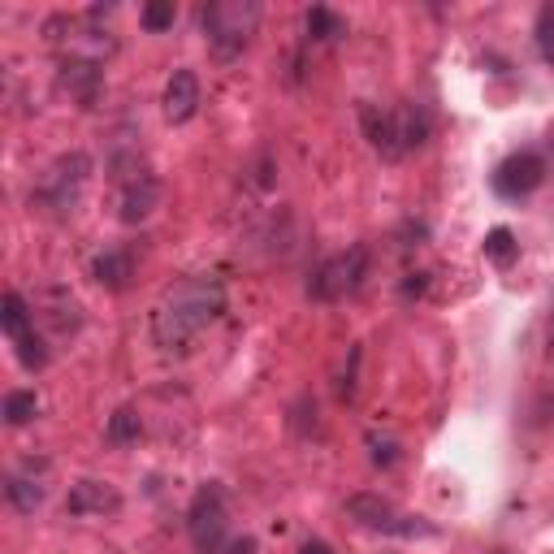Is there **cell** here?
Wrapping results in <instances>:
<instances>
[{"instance_id":"ffe728a7","label":"cell","mask_w":554,"mask_h":554,"mask_svg":"<svg viewBox=\"0 0 554 554\" xmlns=\"http://www.w3.org/2000/svg\"><path fill=\"white\" fill-rule=\"evenodd\" d=\"M516 256H520V243H516V234H511L507 226H498V230L485 234V260H494L498 269H507Z\"/></svg>"},{"instance_id":"8fae6325","label":"cell","mask_w":554,"mask_h":554,"mask_svg":"<svg viewBox=\"0 0 554 554\" xmlns=\"http://www.w3.org/2000/svg\"><path fill=\"white\" fill-rule=\"evenodd\" d=\"M61 87L70 91V96L78 104H96L100 100V87H104V70H100V61L96 57H70V61H61Z\"/></svg>"},{"instance_id":"30bf717a","label":"cell","mask_w":554,"mask_h":554,"mask_svg":"<svg viewBox=\"0 0 554 554\" xmlns=\"http://www.w3.org/2000/svg\"><path fill=\"white\" fill-rule=\"evenodd\" d=\"M65 511L70 516H117L122 511V494L113 490L109 481H74L70 494H65Z\"/></svg>"},{"instance_id":"3957f363","label":"cell","mask_w":554,"mask_h":554,"mask_svg":"<svg viewBox=\"0 0 554 554\" xmlns=\"http://www.w3.org/2000/svg\"><path fill=\"white\" fill-rule=\"evenodd\" d=\"M113 178H117V217L126 226H139L161 208V182H156L148 165H139V156H117Z\"/></svg>"},{"instance_id":"d6986e66","label":"cell","mask_w":554,"mask_h":554,"mask_svg":"<svg viewBox=\"0 0 554 554\" xmlns=\"http://www.w3.org/2000/svg\"><path fill=\"white\" fill-rule=\"evenodd\" d=\"M35 416H39L35 390H9V394H5V425L22 429V425H31Z\"/></svg>"},{"instance_id":"8992f818","label":"cell","mask_w":554,"mask_h":554,"mask_svg":"<svg viewBox=\"0 0 554 554\" xmlns=\"http://www.w3.org/2000/svg\"><path fill=\"white\" fill-rule=\"evenodd\" d=\"M368 277V247H347V252L329 256L325 265H316V273L308 277V299L316 303H338L355 295Z\"/></svg>"},{"instance_id":"9c48e42d","label":"cell","mask_w":554,"mask_h":554,"mask_svg":"<svg viewBox=\"0 0 554 554\" xmlns=\"http://www.w3.org/2000/svg\"><path fill=\"white\" fill-rule=\"evenodd\" d=\"M360 122H364V135L373 143V152L381 161H403L407 148H403V130H399V113H381L377 104H360Z\"/></svg>"},{"instance_id":"2e32d148","label":"cell","mask_w":554,"mask_h":554,"mask_svg":"<svg viewBox=\"0 0 554 554\" xmlns=\"http://www.w3.org/2000/svg\"><path fill=\"white\" fill-rule=\"evenodd\" d=\"M5 498H9L13 511L31 516V511L44 503V485H39V477H22V472H13V477L5 481Z\"/></svg>"},{"instance_id":"4fadbf2b","label":"cell","mask_w":554,"mask_h":554,"mask_svg":"<svg viewBox=\"0 0 554 554\" xmlns=\"http://www.w3.org/2000/svg\"><path fill=\"white\" fill-rule=\"evenodd\" d=\"M91 277L104 286V290H126L130 277H135V252L130 247H109L91 260Z\"/></svg>"},{"instance_id":"7c38bea8","label":"cell","mask_w":554,"mask_h":554,"mask_svg":"<svg viewBox=\"0 0 554 554\" xmlns=\"http://www.w3.org/2000/svg\"><path fill=\"white\" fill-rule=\"evenodd\" d=\"M165 117L169 122H191L195 109H200V78L195 70H174L165 83Z\"/></svg>"},{"instance_id":"ba28073f","label":"cell","mask_w":554,"mask_h":554,"mask_svg":"<svg viewBox=\"0 0 554 554\" xmlns=\"http://www.w3.org/2000/svg\"><path fill=\"white\" fill-rule=\"evenodd\" d=\"M542 182H546V161L537 152H511L507 161L494 169V191L503 195V200H524V195H533Z\"/></svg>"},{"instance_id":"7a4b0ae2","label":"cell","mask_w":554,"mask_h":554,"mask_svg":"<svg viewBox=\"0 0 554 554\" xmlns=\"http://www.w3.org/2000/svg\"><path fill=\"white\" fill-rule=\"evenodd\" d=\"M200 26L208 35V48H213L221 61H230L252 44V35L260 26V5L256 0H213V5H204Z\"/></svg>"},{"instance_id":"4316f807","label":"cell","mask_w":554,"mask_h":554,"mask_svg":"<svg viewBox=\"0 0 554 554\" xmlns=\"http://www.w3.org/2000/svg\"><path fill=\"white\" fill-rule=\"evenodd\" d=\"M299 554H334V550H329V542H321V537H312V542L299 546Z\"/></svg>"},{"instance_id":"5bb4252c","label":"cell","mask_w":554,"mask_h":554,"mask_svg":"<svg viewBox=\"0 0 554 554\" xmlns=\"http://www.w3.org/2000/svg\"><path fill=\"white\" fill-rule=\"evenodd\" d=\"M44 299L52 303V308H44L39 303V321H48L57 334H74L78 325H83V316H78V303L70 299V290H61V286H52V290H44Z\"/></svg>"},{"instance_id":"cb8c5ba5","label":"cell","mask_w":554,"mask_h":554,"mask_svg":"<svg viewBox=\"0 0 554 554\" xmlns=\"http://www.w3.org/2000/svg\"><path fill=\"white\" fill-rule=\"evenodd\" d=\"M368 446H373V464H394V459H399V455H394V451H399V446H394V442H377V438H368Z\"/></svg>"},{"instance_id":"ac0fdd59","label":"cell","mask_w":554,"mask_h":554,"mask_svg":"<svg viewBox=\"0 0 554 554\" xmlns=\"http://www.w3.org/2000/svg\"><path fill=\"white\" fill-rule=\"evenodd\" d=\"M139 433H143V425H139L135 407H117V412L109 416V429H104V438H109L113 446H130V442H139Z\"/></svg>"},{"instance_id":"6da1fadb","label":"cell","mask_w":554,"mask_h":554,"mask_svg":"<svg viewBox=\"0 0 554 554\" xmlns=\"http://www.w3.org/2000/svg\"><path fill=\"white\" fill-rule=\"evenodd\" d=\"M226 312V286L213 273L187 277L165 295V303L152 312V338L161 351H182L187 342L208 329L217 316Z\"/></svg>"},{"instance_id":"9a60e30c","label":"cell","mask_w":554,"mask_h":554,"mask_svg":"<svg viewBox=\"0 0 554 554\" xmlns=\"http://www.w3.org/2000/svg\"><path fill=\"white\" fill-rule=\"evenodd\" d=\"M303 26H308V39L312 44H338L342 35H347V18L334 13L329 5H312L303 13Z\"/></svg>"},{"instance_id":"277c9868","label":"cell","mask_w":554,"mask_h":554,"mask_svg":"<svg viewBox=\"0 0 554 554\" xmlns=\"http://www.w3.org/2000/svg\"><path fill=\"white\" fill-rule=\"evenodd\" d=\"M347 516L368 533L407 537V542H412V537H433V533H438L429 520H420V516H412V511L394 507L390 498H381V494H351L347 498Z\"/></svg>"},{"instance_id":"603a6c76","label":"cell","mask_w":554,"mask_h":554,"mask_svg":"<svg viewBox=\"0 0 554 554\" xmlns=\"http://www.w3.org/2000/svg\"><path fill=\"white\" fill-rule=\"evenodd\" d=\"M537 48H542V57L554 65V9H542V22H537Z\"/></svg>"},{"instance_id":"484cf974","label":"cell","mask_w":554,"mask_h":554,"mask_svg":"<svg viewBox=\"0 0 554 554\" xmlns=\"http://www.w3.org/2000/svg\"><path fill=\"white\" fill-rule=\"evenodd\" d=\"M221 554H256V542H252V537H230Z\"/></svg>"},{"instance_id":"e0dca14e","label":"cell","mask_w":554,"mask_h":554,"mask_svg":"<svg viewBox=\"0 0 554 554\" xmlns=\"http://www.w3.org/2000/svg\"><path fill=\"white\" fill-rule=\"evenodd\" d=\"M31 321H35V316H31V308H26V299L18 295V290H9L5 303H0V325H5V334L18 342V338H26L35 329Z\"/></svg>"},{"instance_id":"7402d4cb","label":"cell","mask_w":554,"mask_h":554,"mask_svg":"<svg viewBox=\"0 0 554 554\" xmlns=\"http://www.w3.org/2000/svg\"><path fill=\"white\" fill-rule=\"evenodd\" d=\"M174 18H178L174 0H152V5H143V13H139V22L148 26V31H169Z\"/></svg>"},{"instance_id":"52a82bcc","label":"cell","mask_w":554,"mask_h":554,"mask_svg":"<svg viewBox=\"0 0 554 554\" xmlns=\"http://www.w3.org/2000/svg\"><path fill=\"white\" fill-rule=\"evenodd\" d=\"M187 533L200 554H221L230 542V511H226V490L221 485H204L191 498L187 511Z\"/></svg>"},{"instance_id":"d4e9b609","label":"cell","mask_w":554,"mask_h":554,"mask_svg":"<svg viewBox=\"0 0 554 554\" xmlns=\"http://www.w3.org/2000/svg\"><path fill=\"white\" fill-rule=\"evenodd\" d=\"M355 364H360V347L351 351V373H342V386H338L342 399H351V394H355Z\"/></svg>"},{"instance_id":"5b68a950","label":"cell","mask_w":554,"mask_h":554,"mask_svg":"<svg viewBox=\"0 0 554 554\" xmlns=\"http://www.w3.org/2000/svg\"><path fill=\"white\" fill-rule=\"evenodd\" d=\"M87 178H91V156L87 152H65L44 169V178H39V187H35V200L44 204L48 213H57V217L74 213V204H78V195H83Z\"/></svg>"},{"instance_id":"44dd1931","label":"cell","mask_w":554,"mask_h":554,"mask_svg":"<svg viewBox=\"0 0 554 554\" xmlns=\"http://www.w3.org/2000/svg\"><path fill=\"white\" fill-rule=\"evenodd\" d=\"M13 347H18V360H22V368H31V373H39V368L48 364V342L39 338L35 329H31V334H26V338H18V342H13Z\"/></svg>"},{"instance_id":"83f0119b","label":"cell","mask_w":554,"mask_h":554,"mask_svg":"<svg viewBox=\"0 0 554 554\" xmlns=\"http://www.w3.org/2000/svg\"><path fill=\"white\" fill-rule=\"evenodd\" d=\"M550 351H554V308H550Z\"/></svg>"}]
</instances>
